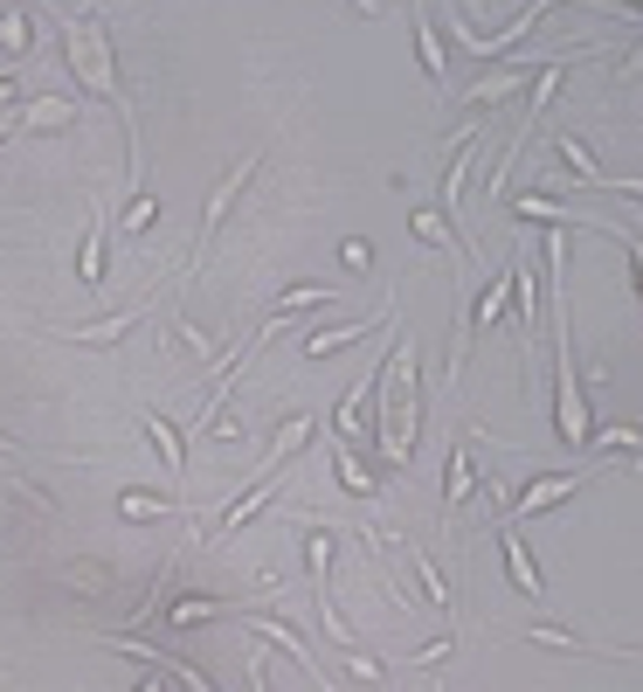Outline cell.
Wrapping results in <instances>:
<instances>
[{"mask_svg":"<svg viewBox=\"0 0 643 692\" xmlns=\"http://www.w3.org/2000/svg\"><path fill=\"white\" fill-rule=\"evenodd\" d=\"M408 229H415V236H423V242H437V250H457V256H470V250H464V242H457V236H450V222H443L437 209H415V215H408Z\"/></svg>","mask_w":643,"mask_h":692,"instance_id":"d6986e66","label":"cell"},{"mask_svg":"<svg viewBox=\"0 0 643 692\" xmlns=\"http://www.w3.org/2000/svg\"><path fill=\"white\" fill-rule=\"evenodd\" d=\"M0 478H8V485H14V471H0Z\"/></svg>","mask_w":643,"mask_h":692,"instance_id":"d590c367","label":"cell"},{"mask_svg":"<svg viewBox=\"0 0 643 692\" xmlns=\"http://www.w3.org/2000/svg\"><path fill=\"white\" fill-rule=\"evenodd\" d=\"M339 264H346V270H367V264H374V242H367V236H346V242H339Z\"/></svg>","mask_w":643,"mask_h":692,"instance_id":"f546056e","label":"cell"},{"mask_svg":"<svg viewBox=\"0 0 643 692\" xmlns=\"http://www.w3.org/2000/svg\"><path fill=\"white\" fill-rule=\"evenodd\" d=\"M326 457H332V471H339V485H346V492H353V499H367V492H381V478H374V471H361V457H353V451H346V437H339V429H332V437H326Z\"/></svg>","mask_w":643,"mask_h":692,"instance_id":"7c38bea8","label":"cell"},{"mask_svg":"<svg viewBox=\"0 0 643 692\" xmlns=\"http://www.w3.org/2000/svg\"><path fill=\"white\" fill-rule=\"evenodd\" d=\"M312 305H346V298H339V291H326V285H298V291H283V298H270V326L277 319H291V312H312Z\"/></svg>","mask_w":643,"mask_h":692,"instance_id":"9a60e30c","label":"cell"},{"mask_svg":"<svg viewBox=\"0 0 643 692\" xmlns=\"http://www.w3.org/2000/svg\"><path fill=\"white\" fill-rule=\"evenodd\" d=\"M131 692H160V679H146V685H131Z\"/></svg>","mask_w":643,"mask_h":692,"instance_id":"e575fe53","label":"cell"},{"mask_svg":"<svg viewBox=\"0 0 643 692\" xmlns=\"http://www.w3.org/2000/svg\"><path fill=\"white\" fill-rule=\"evenodd\" d=\"M153 215H160V194H131V209H125V229H146Z\"/></svg>","mask_w":643,"mask_h":692,"instance_id":"4dcf8cb0","label":"cell"},{"mask_svg":"<svg viewBox=\"0 0 643 692\" xmlns=\"http://www.w3.org/2000/svg\"><path fill=\"white\" fill-rule=\"evenodd\" d=\"M332 527L326 533H305V561H312V575H318V582H332Z\"/></svg>","mask_w":643,"mask_h":692,"instance_id":"d4e9b609","label":"cell"},{"mask_svg":"<svg viewBox=\"0 0 643 692\" xmlns=\"http://www.w3.org/2000/svg\"><path fill=\"white\" fill-rule=\"evenodd\" d=\"M415 55H423V70L443 84V35H437V22H429L423 8H415Z\"/></svg>","mask_w":643,"mask_h":692,"instance_id":"ac0fdd59","label":"cell"},{"mask_svg":"<svg viewBox=\"0 0 643 692\" xmlns=\"http://www.w3.org/2000/svg\"><path fill=\"white\" fill-rule=\"evenodd\" d=\"M207 616H229V603H207V595H187V603L174 609V630H187V624H207Z\"/></svg>","mask_w":643,"mask_h":692,"instance_id":"484cf974","label":"cell"},{"mask_svg":"<svg viewBox=\"0 0 643 692\" xmlns=\"http://www.w3.org/2000/svg\"><path fill=\"white\" fill-rule=\"evenodd\" d=\"M28 35H35V28H28V14H22V8L0 14V49H28Z\"/></svg>","mask_w":643,"mask_h":692,"instance_id":"83f0119b","label":"cell"},{"mask_svg":"<svg viewBox=\"0 0 643 692\" xmlns=\"http://www.w3.org/2000/svg\"><path fill=\"white\" fill-rule=\"evenodd\" d=\"M499 548H505V575H513V589H519V595H533V603H540V595H546V582H540V568H533V548L519 540V527H513V519H499Z\"/></svg>","mask_w":643,"mask_h":692,"instance_id":"8992f818","label":"cell"},{"mask_svg":"<svg viewBox=\"0 0 643 692\" xmlns=\"http://www.w3.org/2000/svg\"><path fill=\"white\" fill-rule=\"evenodd\" d=\"M546 14H554V8H546V0H533V8H526V14H519V22H513V28H491V35H478V28H464V22H457V14H450V28H457V35H464V42H470V49H478V55H484V49H513V42H519V35H526V28H540V22H546Z\"/></svg>","mask_w":643,"mask_h":692,"instance_id":"9c48e42d","label":"cell"},{"mask_svg":"<svg viewBox=\"0 0 643 692\" xmlns=\"http://www.w3.org/2000/svg\"><path fill=\"white\" fill-rule=\"evenodd\" d=\"M318 616H326V638H332L339 651H353V644H361V638H353V624H346V616H339V603H332V589H318Z\"/></svg>","mask_w":643,"mask_h":692,"instance_id":"603a6c76","label":"cell"},{"mask_svg":"<svg viewBox=\"0 0 643 692\" xmlns=\"http://www.w3.org/2000/svg\"><path fill=\"white\" fill-rule=\"evenodd\" d=\"M63 55H70V84H84L90 98H118V77H111V42H104V28L70 22V28H63Z\"/></svg>","mask_w":643,"mask_h":692,"instance_id":"3957f363","label":"cell"},{"mask_svg":"<svg viewBox=\"0 0 643 692\" xmlns=\"http://www.w3.org/2000/svg\"><path fill=\"white\" fill-rule=\"evenodd\" d=\"M470 153H478V133H464V139H457V153H450V174H443L437 215H457V209H464V174H470Z\"/></svg>","mask_w":643,"mask_h":692,"instance_id":"4fadbf2b","label":"cell"},{"mask_svg":"<svg viewBox=\"0 0 643 692\" xmlns=\"http://www.w3.org/2000/svg\"><path fill=\"white\" fill-rule=\"evenodd\" d=\"M519 84H533V77H519V70H491V77H484L478 90H470V104H505Z\"/></svg>","mask_w":643,"mask_h":692,"instance_id":"7402d4cb","label":"cell"},{"mask_svg":"<svg viewBox=\"0 0 643 692\" xmlns=\"http://www.w3.org/2000/svg\"><path fill=\"white\" fill-rule=\"evenodd\" d=\"M381 408H374V451L388 464H408L415 457V423H423V374H415V347L394 340L388 367H381Z\"/></svg>","mask_w":643,"mask_h":692,"instance_id":"6da1fadb","label":"cell"},{"mask_svg":"<svg viewBox=\"0 0 643 692\" xmlns=\"http://www.w3.org/2000/svg\"><path fill=\"white\" fill-rule=\"evenodd\" d=\"M478 485H484V471L470 464V443H457V451H450V471H443V513H457Z\"/></svg>","mask_w":643,"mask_h":692,"instance_id":"8fae6325","label":"cell"},{"mask_svg":"<svg viewBox=\"0 0 643 692\" xmlns=\"http://www.w3.org/2000/svg\"><path fill=\"white\" fill-rule=\"evenodd\" d=\"M256 166H263V160H242L236 174L222 180L215 194H207V215H201V242H194V264H201V250H215V229H222V222H229V209H236V194H242V187L256 180Z\"/></svg>","mask_w":643,"mask_h":692,"instance_id":"5b68a950","label":"cell"},{"mask_svg":"<svg viewBox=\"0 0 643 692\" xmlns=\"http://www.w3.org/2000/svg\"><path fill=\"white\" fill-rule=\"evenodd\" d=\"M270 492H277V478H250V485H242V492H236V506L215 519V540H229L236 527H250V519H256L263 506H270Z\"/></svg>","mask_w":643,"mask_h":692,"instance_id":"30bf717a","label":"cell"},{"mask_svg":"<svg viewBox=\"0 0 643 692\" xmlns=\"http://www.w3.org/2000/svg\"><path fill=\"white\" fill-rule=\"evenodd\" d=\"M250 679H256V692H277L270 685V658H263V651H250Z\"/></svg>","mask_w":643,"mask_h":692,"instance_id":"836d02e7","label":"cell"},{"mask_svg":"<svg viewBox=\"0 0 643 692\" xmlns=\"http://www.w3.org/2000/svg\"><path fill=\"white\" fill-rule=\"evenodd\" d=\"M180 340H187V347H194V353H201V361H215V340H207V332H201V326H187V319H180Z\"/></svg>","mask_w":643,"mask_h":692,"instance_id":"d6a6232c","label":"cell"},{"mask_svg":"<svg viewBox=\"0 0 643 692\" xmlns=\"http://www.w3.org/2000/svg\"><path fill=\"white\" fill-rule=\"evenodd\" d=\"M125 513H131V519H146V513H174V506H160L153 492H125Z\"/></svg>","mask_w":643,"mask_h":692,"instance_id":"1f68e13d","label":"cell"},{"mask_svg":"<svg viewBox=\"0 0 643 692\" xmlns=\"http://www.w3.org/2000/svg\"><path fill=\"white\" fill-rule=\"evenodd\" d=\"M361 332H374V319H353V326L312 332V340H305V353H312V361H318V353H339V347H353V340H361Z\"/></svg>","mask_w":643,"mask_h":692,"instance_id":"44dd1931","label":"cell"},{"mask_svg":"<svg viewBox=\"0 0 643 692\" xmlns=\"http://www.w3.org/2000/svg\"><path fill=\"white\" fill-rule=\"evenodd\" d=\"M595 229H609V222L595 215ZM609 236L622 242V250H630V270H636V298H643V236H630V229H609Z\"/></svg>","mask_w":643,"mask_h":692,"instance_id":"f1b7e54d","label":"cell"},{"mask_svg":"<svg viewBox=\"0 0 643 692\" xmlns=\"http://www.w3.org/2000/svg\"><path fill=\"white\" fill-rule=\"evenodd\" d=\"M581 485H589V471H560V478H540V485H526V492L513 499V506H499V519H533V513H546V506H560V499H575Z\"/></svg>","mask_w":643,"mask_h":692,"instance_id":"277c9868","label":"cell"},{"mask_svg":"<svg viewBox=\"0 0 643 692\" xmlns=\"http://www.w3.org/2000/svg\"><path fill=\"white\" fill-rule=\"evenodd\" d=\"M415 575H423L429 603H437V609H450V582H443V568H437V561H429V554H415Z\"/></svg>","mask_w":643,"mask_h":692,"instance_id":"4316f807","label":"cell"},{"mask_svg":"<svg viewBox=\"0 0 643 692\" xmlns=\"http://www.w3.org/2000/svg\"><path fill=\"white\" fill-rule=\"evenodd\" d=\"M505 312H513V264H505L499 277H491V291L478 298V312H470V319H478V326H499Z\"/></svg>","mask_w":643,"mask_h":692,"instance_id":"e0dca14e","label":"cell"},{"mask_svg":"<svg viewBox=\"0 0 643 692\" xmlns=\"http://www.w3.org/2000/svg\"><path fill=\"white\" fill-rule=\"evenodd\" d=\"M312 437H318V423H312V416H283L277 443H270V451H263V464H256V478H283V464H291L298 451H305Z\"/></svg>","mask_w":643,"mask_h":692,"instance_id":"ba28073f","label":"cell"},{"mask_svg":"<svg viewBox=\"0 0 643 692\" xmlns=\"http://www.w3.org/2000/svg\"><path fill=\"white\" fill-rule=\"evenodd\" d=\"M70 118H77V104H70V98H42V104H28L14 125H70Z\"/></svg>","mask_w":643,"mask_h":692,"instance_id":"cb8c5ba5","label":"cell"},{"mask_svg":"<svg viewBox=\"0 0 643 692\" xmlns=\"http://www.w3.org/2000/svg\"><path fill=\"white\" fill-rule=\"evenodd\" d=\"M554 374H560V381H554V429H560V443H567V451H589V437H595V423H589V402H581V381H575V353H567V319H560V312H554Z\"/></svg>","mask_w":643,"mask_h":692,"instance_id":"7a4b0ae2","label":"cell"},{"mask_svg":"<svg viewBox=\"0 0 643 692\" xmlns=\"http://www.w3.org/2000/svg\"><path fill=\"white\" fill-rule=\"evenodd\" d=\"M84 285H90V291L104 285V209L90 215V236H84Z\"/></svg>","mask_w":643,"mask_h":692,"instance_id":"ffe728a7","label":"cell"},{"mask_svg":"<svg viewBox=\"0 0 643 692\" xmlns=\"http://www.w3.org/2000/svg\"><path fill=\"white\" fill-rule=\"evenodd\" d=\"M146 437H153V451H160L166 471H187V437H180L166 416H146Z\"/></svg>","mask_w":643,"mask_h":692,"instance_id":"2e32d148","label":"cell"},{"mask_svg":"<svg viewBox=\"0 0 643 692\" xmlns=\"http://www.w3.org/2000/svg\"><path fill=\"white\" fill-rule=\"evenodd\" d=\"M111 644H118V651H131V658H146V665H160V671H174V679H180L187 692H215V679H207L201 665H187L180 651H153L146 638H111Z\"/></svg>","mask_w":643,"mask_h":692,"instance_id":"52a82bcc","label":"cell"},{"mask_svg":"<svg viewBox=\"0 0 643 692\" xmlns=\"http://www.w3.org/2000/svg\"><path fill=\"white\" fill-rule=\"evenodd\" d=\"M139 319H146V305H125L118 319H104V326H70L63 340H77V347H118V340H125V332L139 326Z\"/></svg>","mask_w":643,"mask_h":692,"instance_id":"5bb4252c","label":"cell"}]
</instances>
